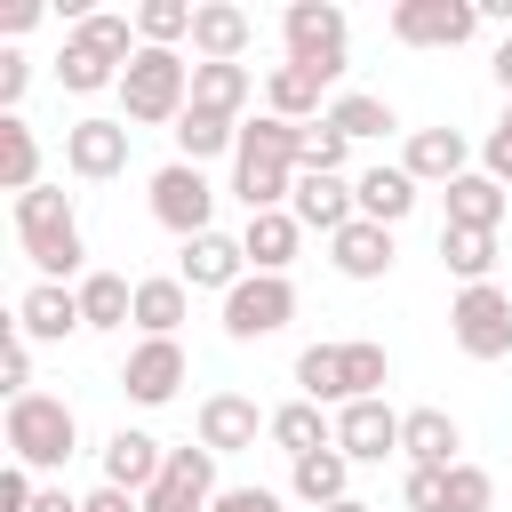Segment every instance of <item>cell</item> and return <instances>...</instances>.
<instances>
[{
    "label": "cell",
    "instance_id": "1",
    "mask_svg": "<svg viewBox=\"0 0 512 512\" xmlns=\"http://www.w3.org/2000/svg\"><path fill=\"white\" fill-rule=\"evenodd\" d=\"M136 16H120V8H88L72 32H64V48H56V80H64V96H96V88H120V72L136 64Z\"/></svg>",
    "mask_w": 512,
    "mask_h": 512
},
{
    "label": "cell",
    "instance_id": "2",
    "mask_svg": "<svg viewBox=\"0 0 512 512\" xmlns=\"http://www.w3.org/2000/svg\"><path fill=\"white\" fill-rule=\"evenodd\" d=\"M16 248L32 256V272H40V280H64V288H80V280H88V240H80L72 192H56V184H32V192L16 200Z\"/></svg>",
    "mask_w": 512,
    "mask_h": 512
},
{
    "label": "cell",
    "instance_id": "3",
    "mask_svg": "<svg viewBox=\"0 0 512 512\" xmlns=\"http://www.w3.org/2000/svg\"><path fill=\"white\" fill-rule=\"evenodd\" d=\"M192 112V64L176 48H136V64L120 72V120L128 128H176Z\"/></svg>",
    "mask_w": 512,
    "mask_h": 512
},
{
    "label": "cell",
    "instance_id": "4",
    "mask_svg": "<svg viewBox=\"0 0 512 512\" xmlns=\"http://www.w3.org/2000/svg\"><path fill=\"white\" fill-rule=\"evenodd\" d=\"M8 464H24V472H56V464H72L80 456V416H72V400H56V392H24V400H8Z\"/></svg>",
    "mask_w": 512,
    "mask_h": 512
},
{
    "label": "cell",
    "instance_id": "5",
    "mask_svg": "<svg viewBox=\"0 0 512 512\" xmlns=\"http://www.w3.org/2000/svg\"><path fill=\"white\" fill-rule=\"evenodd\" d=\"M280 48H288V64L296 72H312V80H344V48H352V16L336 8V0H288V16H280Z\"/></svg>",
    "mask_w": 512,
    "mask_h": 512
},
{
    "label": "cell",
    "instance_id": "6",
    "mask_svg": "<svg viewBox=\"0 0 512 512\" xmlns=\"http://www.w3.org/2000/svg\"><path fill=\"white\" fill-rule=\"evenodd\" d=\"M448 336H456L464 360H504V352H512V296H504L496 280L456 288V296H448Z\"/></svg>",
    "mask_w": 512,
    "mask_h": 512
},
{
    "label": "cell",
    "instance_id": "7",
    "mask_svg": "<svg viewBox=\"0 0 512 512\" xmlns=\"http://www.w3.org/2000/svg\"><path fill=\"white\" fill-rule=\"evenodd\" d=\"M296 320V288L280 272H248L232 296H224V336L232 344H256V336H280Z\"/></svg>",
    "mask_w": 512,
    "mask_h": 512
},
{
    "label": "cell",
    "instance_id": "8",
    "mask_svg": "<svg viewBox=\"0 0 512 512\" xmlns=\"http://www.w3.org/2000/svg\"><path fill=\"white\" fill-rule=\"evenodd\" d=\"M224 488H216V448H168V464H160V480L136 496L144 512H208Z\"/></svg>",
    "mask_w": 512,
    "mask_h": 512
},
{
    "label": "cell",
    "instance_id": "9",
    "mask_svg": "<svg viewBox=\"0 0 512 512\" xmlns=\"http://www.w3.org/2000/svg\"><path fill=\"white\" fill-rule=\"evenodd\" d=\"M152 216L176 232V240H200V232H216L208 216H216V184L192 168V160H168L160 176H152Z\"/></svg>",
    "mask_w": 512,
    "mask_h": 512
},
{
    "label": "cell",
    "instance_id": "10",
    "mask_svg": "<svg viewBox=\"0 0 512 512\" xmlns=\"http://www.w3.org/2000/svg\"><path fill=\"white\" fill-rule=\"evenodd\" d=\"M184 376H192V360H184L176 336H136V352L120 360V392H128L136 408H168V400L184 392Z\"/></svg>",
    "mask_w": 512,
    "mask_h": 512
},
{
    "label": "cell",
    "instance_id": "11",
    "mask_svg": "<svg viewBox=\"0 0 512 512\" xmlns=\"http://www.w3.org/2000/svg\"><path fill=\"white\" fill-rule=\"evenodd\" d=\"M480 32V0H400L392 40L400 48H464Z\"/></svg>",
    "mask_w": 512,
    "mask_h": 512
},
{
    "label": "cell",
    "instance_id": "12",
    "mask_svg": "<svg viewBox=\"0 0 512 512\" xmlns=\"http://www.w3.org/2000/svg\"><path fill=\"white\" fill-rule=\"evenodd\" d=\"M128 120H104V112H88V120H72L64 128V168L80 176V184H112L120 168H128Z\"/></svg>",
    "mask_w": 512,
    "mask_h": 512
},
{
    "label": "cell",
    "instance_id": "13",
    "mask_svg": "<svg viewBox=\"0 0 512 512\" xmlns=\"http://www.w3.org/2000/svg\"><path fill=\"white\" fill-rule=\"evenodd\" d=\"M400 168L416 176V184H456V176H472V136L464 128H408V152H400Z\"/></svg>",
    "mask_w": 512,
    "mask_h": 512
},
{
    "label": "cell",
    "instance_id": "14",
    "mask_svg": "<svg viewBox=\"0 0 512 512\" xmlns=\"http://www.w3.org/2000/svg\"><path fill=\"white\" fill-rule=\"evenodd\" d=\"M176 280H184V288H216V296H232V288L248 280V248H240L232 232H200V240H184Z\"/></svg>",
    "mask_w": 512,
    "mask_h": 512
},
{
    "label": "cell",
    "instance_id": "15",
    "mask_svg": "<svg viewBox=\"0 0 512 512\" xmlns=\"http://www.w3.org/2000/svg\"><path fill=\"white\" fill-rule=\"evenodd\" d=\"M16 328L32 336V344H64V336H80L88 320H80V288H64V280H32L24 296H16Z\"/></svg>",
    "mask_w": 512,
    "mask_h": 512
},
{
    "label": "cell",
    "instance_id": "16",
    "mask_svg": "<svg viewBox=\"0 0 512 512\" xmlns=\"http://www.w3.org/2000/svg\"><path fill=\"white\" fill-rule=\"evenodd\" d=\"M336 448H344L352 464H384V456H400V408H384V400H352V408H336Z\"/></svg>",
    "mask_w": 512,
    "mask_h": 512
},
{
    "label": "cell",
    "instance_id": "17",
    "mask_svg": "<svg viewBox=\"0 0 512 512\" xmlns=\"http://www.w3.org/2000/svg\"><path fill=\"white\" fill-rule=\"evenodd\" d=\"M248 40H256L248 8H232V0H200L192 8V64H240Z\"/></svg>",
    "mask_w": 512,
    "mask_h": 512
},
{
    "label": "cell",
    "instance_id": "18",
    "mask_svg": "<svg viewBox=\"0 0 512 512\" xmlns=\"http://www.w3.org/2000/svg\"><path fill=\"white\" fill-rule=\"evenodd\" d=\"M272 416L248 400V392H208L200 400V448H216V456H240V448H256V432H264Z\"/></svg>",
    "mask_w": 512,
    "mask_h": 512
},
{
    "label": "cell",
    "instance_id": "19",
    "mask_svg": "<svg viewBox=\"0 0 512 512\" xmlns=\"http://www.w3.org/2000/svg\"><path fill=\"white\" fill-rule=\"evenodd\" d=\"M288 216H296L304 232L336 240V232L360 216V200H352V184H344V176H296V192H288Z\"/></svg>",
    "mask_w": 512,
    "mask_h": 512
},
{
    "label": "cell",
    "instance_id": "20",
    "mask_svg": "<svg viewBox=\"0 0 512 512\" xmlns=\"http://www.w3.org/2000/svg\"><path fill=\"white\" fill-rule=\"evenodd\" d=\"M296 176H304V168H288V160H272V152H232V200H240L248 216H264V208H288Z\"/></svg>",
    "mask_w": 512,
    "mask_h": 512
},
{
    "label": "cell",
    "instance_id": "21",
    "mask_svg": "<svg viewBox=\"0 0 512 512\" xmlns=\"http://www.w3.org/2000/svg\"><path fill=\"white\" fill-rule=\"evenodd\" d=\"M456 448H464V424H456L448 408H408V416H400V456H408V464L448 472V464H464Z\"/></svg>",
    "mask_w": 512,
    "mask_h": 512
},
{
    "label": "cell",
    "instance_id": "22",
    "mask_svg": "<svg viewBox=\"0 0 512 512\" xmlns=\"http://www.w3.org/2000/svg\"><path fill=\"white\" fill-rule=\"evenodd\" d=\"M160 464H168V448H160L152 432H136V424H120V432L104 440V488H128V496H144V488L160 480Z\"/></svg>",
    "mask_w": 512,
    "mask_h": 512
},
{
    "label": "cell",
    "instance_id": "23",
    "mask_svg": "<svg viewBox=\"0 0 512 512\" xmlns=\"http://www.w3.org/2000/svg\"><path fill=\"white\" fill-rule=\"evenodd\" d=\"M240 248H248V272H280V280H288V264H296V248H304V224H296L288 208H264V216H248Z\"/></svg>",
    "mask_w": 512,
    "mask_h": 512
},
{
    "label": "cell",
    "instance_id": "24",
    "mask_svg": "<svg viewBox=\"0 0 512 512\" xmlns=\"http://www.w3.org/2000/svg\"><path fill=\"white\" fill-rule=\"evenodd\" d=\"M328 264H336L344 280H384V272H392V232L368 224V216H352V224L328 240Z\"/></svg>",
    "mask_w": 512,
    "mask_h": 512
},
{
    "label": "cell",
    "instance_id": "25",
    "mask_svg": "<svg viewBox=\"0 0 512 512\" xmlns=\"http://www.w3.org/2000/svg\"><path fill=\"white\" fill-rule=\"evenodd\" d=\"M264 440H272V448L296 464V456H320V448H336V416H320V400H288V408H272Z\"/></svg>",
    "mask_w": 512,
    "mask_h": 512
},
{
    "label": "cell",
    "instance_id": "26",
    "mask_svg": "<svg viewBox=\"0 0 512 512\" xmlns=\"http://www.w3.org/2000/svg\"><path fill=\"white\" fill-rule=\"evenodd\" d=\"M352 200H360L368 224L392 232V224H408V208H416V176H408V168H360V176H352Z\"/></svg>",
    "mask_w": 512,
    "mask_h": 512
},
{
    "label": "cell",
    "instance_id": "27",
    "mask_svg": "<svg viewBox=\"0 0 512 512\" xmlns=\"http://www.w3.org/2000/svg\"><path fill=\"white\" fill-rule=\"evenodd\" d=\"M320 96H328V80H312V72H296V64H272V72H264V112H272V120L312 128V120H328Z\"/></svg>",
    "mask_w": 512,
    "mask_h": 512
},
{
    "label": "cell",
    "instance_id": "28",
    "mask_svg": "<svg viewBox=\"0 0 512 512\" xmlns=\"http://www.w3.org/2000/svg\"><path fill=\"white\" fill-rule=\"evenodd\" d=\"M504 208H512V192H504L488 168H472V176H456V184H448V224H464V232H496V224H504Z\"/></svg>",
    "mask_w": 512,
    "mask_h": 512
},
{
    "label": "cell",
    "instance_id": "29",
    "mask_svg": "<svg viewBox=\"0 0 512 512\" xmlns=\"http://www.w3.org/2000/svg\"><path fill=\"white\" fill-rule=\"evenodd\" d=\"M184 320H192V288H184L176 272L136 280V336H176Z\"/></svg>",
    "mask_w": 512,
    "mask_h": 512
},
{
    "label": "cell",
    "instance_id": "30",
    "mask_svg": "<svg viewBox=\"0 0 512 512\" xmlns=\"http://www.w3.org/2000/svg\"><path fill=\"white\" fill-rule=\"evenodd\" d=\"M288 488H296L312 512H328V504H344V496H352V456H344V448L296 456V464H288Z\"/></svg>",
    "mask_w": 512,
    "mask_h": 512
},
{
    "label": "cell",
    "instance_id": "31",
    "mask_svg": "<svg viewBox=\"0 0 512 512\" xmlns=\"http://www.w3.org/2000/svg\"><path fill=\"white\" fill-rule=\"evenodd\" d=\"M248 96H256V72H248V64H192V112H224V120H240Z\"/></svg>",
    "mask_w": 512,
    "mask_h": 512
},
{
    "label": "cell",
    "instance_id": "32",
    "mask_svg": "<svg viewBox=\"0 0 512 512\" xmlns=\"http://www.w3.org/2000/svg\"><path fill=\"white\" fill-rule=\"evenodd\" d=\"M328 128H336L344 144H368V136H392V128H400V112H392L384 96L352 88V96H328Z\"/></svg>",
    "mask_w": 512,
    "mask_h": 512
},
{
    "label": "cell",
    "instance_id": "33",
    "mask_svg": "<svg viewBox=\"0 0 512 512\" xmlns=\"http://www.w3.org/2000/svg\"><path fill=\"white\" fill-rule=\"evenodd\" d=\"M40 184V136L24 128V112H0V192H32Z\"/></svg>",
    "mask_w": 512,
    "mask_h": 512
},
{
    "label": "cell",
    "instance_id": "34",
    "mask_svg": "<svg viewBox=\"0 0 512 512\" xmlns=\"http://www.w3.org/2000/svg\"><path fill=\"white\" fill-rule=\"evenodd\" d=\"M80 320L88 328H128L136 320V280L128 272H88L80 280Z\"/></svg>",
    "mask_w": 512,
    "mask_h": 512
},
{
    "label": "cell",
    "instance_id": "35",
    "mask_svg": "<svg viewBox=\"0 0 512 512\" xmlns=\"http://www.w3.org/2000/svg\"><path fill=\"white\" fill-rule=\"evenodd\" d=\"M296 400H336V408H352V392H344V344H304L296 352Z\"/></svg>",
    "mask_w": 512,
    "mask_h": 512
},
{
    "label": "cell",
    "instance_id": "36",
    "mask_svg": "<svg viewBox=\"0 0 512 512\" xmlns=\"http://www.w3.org/2000/svg\"><path fill=\"white\" fill-rule=\"evenodd\" d=\"M216 152H240V120H224V112H184L176 120V160H216Z\"/></svg>",
    "mask_w": 512,
    "mask_h": 512
},
{
    "label": "cell",
    "instance_id": "37",
    "mask_svg": "<svg viewBox=\"0 0 512 512\" xmlns=\"http://www.w3.org/2000/svg\"><path fill=\"white\" fill-rule=\"evenodd\" d=\"M440 264H448L464 288H480V280L496 272V232H464V224H440Z\"/></svg>",
    "mask_w": 512,
    "mask_h": 512
},
{
    "label": "cell",
    "instance_id": "38",
    "mask_svg": "<svg viewBox=\"0 0 512 512\" xmlns=\"http://www.w3.org/2000/svg\"><path fill=\"white\" fill-rule=\"evenodd\" d=\"M192 8H200V0H144V8H136V40H144V48L192 40Z\"/></svg>",
    "mask_w": 512,
    "mask_h": 512
},
{
    "label": "cell",
    "instance_id": "39",
    "mask_svg": "<svg viewBox=\"0 0 512 512\" xmlns=\"http://www.w3.org/2000/svg\"><path fill=\"white\" fill-rule=\"evenodd\" d=\"M304 136L312 128H296V120H240V152H272V160H288V168H304Z\"/></svg>",
    "mask_w": 512,
    "mask_h": 512
},
{
    "label": "cell",
    "instance_id": "40",
    "mask_svg": "<svg viewBox=\"0 0 512 512\" xmlns=\"http://www.w3.org/2000/svg\"><path fill=\"white\" fill-rule=\"evenodd\" d=\"M384 376H392V352L368 344V336H352L344 344V392L352 400H384Z\"/></svg>",
    "mask_w": 512,
    "mask_h": 512
},
{
    "label": "cell",
    "instance_id": "41",
    "mask_svg": "<svg viewBox=\"0 0 512 512\" xmlns=\"http://www.w3.org/2000/svg\"><path fill=\"white\" fill-rule=\"evenodd\" d=\"M488 504H496L488 464H448V512H488Z\"/></svg>",
    "mask_w": 512,
    "mask_h": 512
},
{
    "label": "cell",
    "instance_id": "42",
    "mask_svg": "<svg viewBox=\"0 0 512 512\" xmlns=\"http://www.w3.org/2000/svg\"><path fill=\"white\" fill-rule=\"evenodd\" d=\"M344 160H352V144H344L328 120H312V136H304V176H344Z\"/></svg>",
    "mask_w": 512,
    "mask_h": 512
},
{
    "label": "cell",
    "instance_id": "43",
    "mask_svg": "<svg viewBox=\"0 0 512 512\" xmlns=\"http://www.w3.org/2000/svg\"><path fill=\"white\" fill-rule=\"evenodd\" d=\"M0 392H8V400L32 392V336H24L16 320H8V344H0Z\"/></svg>",
    "mask_w": 512,
    "mask_h": 512
},
{
    "label": "cell",
    "instance_id": "44",
    "mask_svg": "<svg viewBox=\"0 0 512 512\" xmlns=\"http://www.w3.org/2000/svg\"><path fill=\"white\" fill-rule=\"evenodd\" d=\"M400 496H408V512H448V472H432V464H408Z\"/></svg>",
    "mask_w": 512,
    "mask_h": 512
},
{
    "label": "cell",
    "instance_id": "45",
    "mask_svg": "<svg viewBox=\"0 0 512 512\" xmlns=\"http://www.w3.org/2000/svg\"><path fill=\"white\" fill-rule=\"evenodd\" d=\"M480 168H488V176L512 192V104H504V120L488 128V144H480Z\"/></svg>",
    "mask_w": 512,
    "mask_h": 512
},
{
    "label": "cell",
    "instance_id": "46",
    "mask_svg": "<svg viewBox=\"0 0 512 512\" xmlns=\"http://www.w3.org/2000/svg\"><path fill=\"white\" fill-rule=\"evenodd\" d=\"M24 88H32L24 48H0V112H16V104H24Z\"/></svg>",
    "mask_w": 512,
    "mask_h": 512
},
{
    "label": "cell",
    "instance_id": "47",
    "mask_svg": "<svg viewBox=\"0 0 512 512\" xmlns=\"http://www.w3.org/2000/svg\"><path fill=\"white\" fill-rule=\"evenodd\" d=\"M32 496H40V488H32V472H24V464H8V472H0V512H32Z\"/></svg>",
    "mask_w": 512,
    "mask_h": 512
},
{
    "label": "cell",
    "instance_id": "48",
    "mask_svg": "<svg viewBox=\"0 0 512 512\" xmlns=\"http://www.w3.org/2000/svg\"><path fill=\"white\" fill-rule=\"evenodd\" d=\"M208 512H280V496H272V488H224Z\"/></svg>",
    "mask_w": 512,
    "mask_h": 512
},
{
    "label": "cell",
    "instance_id": "49",
    "mask_svg": "<svg viewBox=\"0 0 512 512\" xmlns=\"http://www.w3.org/2000/svg\"><path fill=\"white\" fill-rule=\"evenodd\" d=\"M80 512H144V504H136L128 488H88V496H80Z\"/></svg>",
    "mask_w": 512,
    "mask_h": 512
},
{
    "label": "cell",
    "instance_id": "50",
    "mask_svg": "<svg viewBox=\"0 0 512 512\" xmlns=\"http://www.w3.org/2000/svg\"><path fill=\"white\" fill-rule=\"evenodd\" d=\"M488 72H496V88H504V104H512V32L496 40V56H488Z\"/></svg>",
    "mask_w": 512,
    "mask_h": 512
},
{
    "label": "cell",
    "instance_id": "51",
    "mask_svg": "<svg viewBox=\"0 0 512 512\" xmlns=\"http://www.w3.org/2000/svg\"><path fill=\"white\" fill-rule=\"evenodd\" d=\"M32 512H80V496H64V488H40V496H32Z\"/></svg>",
    "mask_w": 512,
    "mask_h": 512
},
{
    "label": "cell",
    "instance_id": "52",
    "mask_svg": "<svg viewBox=\"0 0 512 512\" xmlns=\"http://www.w3.org/2000/svg\"><path fill=\"white\" fill-rule=\"evenodd\" d=\"M328 512H368V504H360V496H344V504H328Z\"/></svg>",
    "mask_w": 512,
    "mask_h": 512
}]
</instances>
